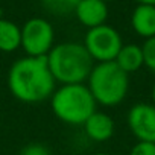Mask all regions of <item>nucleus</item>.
<instances>
[{
  "label": "nucleus",
  "mask_w": 155,
  "mask_h": 155,
  "mask_svg": "<svg viewBox=\"0 0 155 155\" xmlns=\"http://www.w3.org/2000/svg\"><path fill=\"white\" fill-rule=\"evenodd\" d=\"M8 88L23 104H40L55 91L56 81L46 56H23L12 62L8 71Z\"/></svg>",
  "instance_id": "obj_1"
},
{
  "label": "nucleus",
  "mask_w": 155,
  "mask_h": 155,
  "mask_svg": "<svg viewBox=\"0 0 155 155\" xmlns=\"http://www.w3.org/2000/svg\"><path fill=\"white\" fill-rule=\"evenodd\" d=\"M47 64L61 85L64 84H85L94 65L85 46L78 41L58 43L47 53Z\"/></svg>",
  "instance_id": "obj_2"
},
{
  "label": "nucleus",
  "mask_w": 155,
  "mask_h": 155,
  "mask_svg": "<svg viewBox=\"0 0 155 155\" xmlns=\"http://www.w3.org/2000/svg\"><path fill=\"white\" fill-rule=\"evenodd\" d=\"M96 101L87 84H64L50 96V108L65 125L81 126L96 111Z\"/></svg>",
  "instance_id": "obj_3"
},
{
  "label": "nucleus",
  "mask_w": 155,
  "mask_h": 155,
  "mask_svg": "<svg viewBox=\"0 0 155 155\" xmlns=\"http://www.w3.org/2000/svg\"><path fill=\"white\" fill-rule=\"evenodd\" d=\"M87 87L97 105L117 107L129 91V74L114 61L96 62L88 74Z\"/></svg>",
  "instance_id": "obj_4"
},
{
  "label": "nucleus",
  "mask_w": 155,
  "mask_h": 155,
  "mask_svg": "<svg viewBox=\"0 0 155 155\" xmlns=\"http://www.w3.org/2000/svg\"><path fill=\"white\" fill-rule=\"evenodd\" d=\"M82 44L85 46L93 61L108 62L116 59L119 50L123 46V40L116 28L105 23L97 28L88 29Z\"/></svg>",
  "instance_id": "obj_5"
},
{
  "label": "nucleus",
  "mask_w": 155,
  "mask_h": 155,
  "mask_svg": "<svg viewBox=\"0 0 155 155\" xmlns=\"http://www.w3.org/2000/svg\"><path fill=\"white\" fill-rule=\"evenodd\" d=\"M55 46V29L44 17H32L21 26V47L26 56H47Z\"/></svg>",
  "instance_id": "obj_6"
},
{
  "label": "nucleus",
  "mask_w": 155,
  "mask_h": 155,
  "mask_svg": "<svg viewBox=\"0 0 155 155\" xmlns=\"http://www.w3.org/2000/svg\"><path fill=\"white\" fill-rule=\"evenodd\" d=\"M126 123L137 141L155 143V105L138 102L126 114Z\"/></svg>",
  "instance_id": "obj_7"
},
{
  "label": "nucleus",
  "mask_w": 155,
  "mask_h": 155,
  "mask_svg": "<svg viewBox=\"0 0 155 155\" xmlns=\"http://www.w3.org/2000/svg\"><path fill=\"white\" fill-rule=\"evenodd\" d=\"M73 14L84 28L91 29L105 25L110 11L107 2H104V0H81Z\"/></svg>",
  "instance_id": "obj_8"
},
{
  "label": "nucleus",
  "mask_w": 155,
  "mask_h": 155,
  "mask_svg": "<svg viewBox=\"0 0 155 155\" xmlns=\"http://www.w3.org/2000/svg\"><path fill=\"white\" fill-rule=\"evenodd\" d=\"M85 135L94 143H104L114 135L116 125L110 114L104 111H94L82 125Z\"/></svg>",
  "instance_id": "obj_9"
},
{
  "label": "nucleus",
  "mask_w": 155,
  "mask_h": 155,
  "mask_svg": "<svg viewBox=\"0 0 155 155\" xmlns=\"http://www.w3.org/2000/svg\"><path fill=\"white\" fill-rule=\"evenodd\" d=\"M131 28L144 40L155 37V5L138 3L131 14Z\"/></svg>",
  "instance_id": "obj_10"
},
{
  "label": "nucleus",
  "mask_w": 155,
  "mask_h": 155,
  "mask_svg": "<svg viewBox=\"0 0 155 155\" xmlns=\"http://www.w3.org/2000/svg\"><path fill=\"white\" fill-rule=\"evenodd\" d=\"M114 62L128 74L135 73L144 65V56H143V49L138 44L129 43L123 44L122 49L119 50Z\"/></svg>",
  "instance_id": "obj_11"
},
{
  "label": "nucleus",
  "mask_w": 155,
  "mask_h": 155,
  "mask_svg": "<svg viewBox=\"0 0 155 155\" xmlns=\"http://www.w3.org/2000/svg\"><path fill=\"white\" fill-rule=\"evenodd\" d=\"M21 47V26L0 17V52L12 53Z\"/></svg>",
  "instance_id": "obj_12"
},
{
  "label": "nucleus",
  "mask_w": 155,
  "mask_h": 155,
  "mask_svg": "<svg viewBox=\"0 0 155 155\" xmlns=\"http://www.w3.org/2000/svg\"><path fill=\"white\" fill-rule=\"evenodd\" d=\"M40 2L49 14L56 17H65L74 12L81 0H40Z\"/></svg>",
  "instance_id": "obj_13"
},
{
  "label": "nucleus",
  "mask_w": 155,
  "mask_h": 155,
  "mask_svg": "<svg viewBox=\"0 0 155 155\" xmlns=\"http://www.w3.org/2000/svg\"><path fill=\"white\" fill-rule=\"evenodd\" d=\"M143 49V56H144V65L155 73V37L144 40L141 44Z\"/></svg>",
  "instance_id": "obj_14"
},
{
  "label": "nucleus",
  "mask_w": 155,
  "mask_h": 155,
  "mask_svg": "<svg viewBox=\"0 0 155 155\" xmlns=\"http://www.w3.org/2000/svg\"><path fill=\"white\" fill-rule=\"evenodd\" d=\"M128 155H155V143L152 141H137Z\"/></svg>",
  "instance_id": "obj_15"
},
{
  "label": "nucleus",
  "mask_w": 155,
  "mask_h": 155,
  "mask_svg": "<svg viewBox=\"0 0 155 155\" xmlns=\"http://www.w3.org/2000/svg\"><path fill=\"white\" fill-rule=\"evenodd\" d=\"M20 155H52V152L43 143H29L20 150Z\"/></svg>",
  "instance_id": "obj_16"
},
{
  "label": "nucleus",
  "mask_w": 155,
  "mask_h": 155,
  "mask_svg": "<svg viewBox=\"0 0 155 155\" xmlns=\"http://www.w3.org/2000/svg\"><path fill=\"white\" fill-rule=\"evenodd\" d=\"M137 3H144V5H155V0H137Z\"/></svg>",
  "instance_id": "obj_17"
},
{
  "label": "nucleus",
  "mask_w": 155,
  "mask_h": 155,
  "mask_svg": "<svg viewBox=\"0 0 155 155\" xmlns=\"http://www.w3.org/2000/svg\"><path fill=\"white\" fill-rule=\"evenodd\" d=\"M150 96H152V104L155 105V82L152 85V91H150Z\"/></svg>",
  "instance_id": "obj_18"
},
{
  "label": "nucleus",
  "mask_w": 155,
  "mask_h": 155,
  "mask_svg": "<svg viewBox=\"0 0 155 155\" xmlns=\"http://www.w3.org/2000/svg\"><path fill=\"white\" fill-rule=\"evenodd\" d=\"M91 155H111V153H107V152H96V153H91Z\"/></svg>",
  "instance_id": "obj_19"
},
{
  "label": "nucleus",
  "mask_w": 155,
  "mask_h": 155,
  "mask_svg": "<svg viewBox=\"0 0 155 155\" xmlns=\"http://www.w3.org/2000/svg\"><path fill=\"white\" fill-rule=\"evenodd\" d=\"M104 2H108V0H104Z\"/></svg>",
  "instance_id": "obj_20"
}]
</instances>
